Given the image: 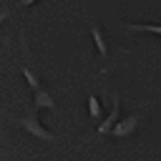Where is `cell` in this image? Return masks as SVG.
<instances>
[{"mask_svg":"<svg viewBox=\"0 0 161 161\" xmlns=\"http://www.w3.org/2000/svg\"><path fill=\"white\" fill-rule=\"evenodd\" d=\"M91 35H93V43H96V50L101 53V58H108V45H106L103 33H101V28L96 23H91Z\"/></svg>","mask_w":161,"mask_h":161,"instance_id":"5","label":"cell"},{"mask_svg":"<svg viewBox=\"0 0 161 161\" xmlns=\"http://www.w3.org/2000/svg\"><path fill=\"white\" fill-rule=\"evenodd\" d=\"M8 15H10V8H3V10H0V23H3Z\"/></svg>","mask_w":161,"mask_h":161,"instance_id":"9","label":"cell"},{"mask_svg":"<svg viewBox=\"0 0 161 161\" xmlns=\"http://www.w3.org/2000/svg\"><path fill=\"white\" fill-rule=\"evenodd\" d=\"M138 123H141V113H131V116H126V118H121L116 126H113V136H121V138H126V136H131L136 128H138Z\"/></svg>","mask_w":161,"mask_h":161,"instance_id":"3","label":"cell"},{"mask_svg":"<svg viewBox=\"0 0 161 161\" xmlns=\"http://www.w3.org/2000/svg\"><path fill=\"white\" fill-rule=\"evenodd\" d=\"M18 3H20V5H23V8H28V5H33V3H35V0H18Z\"/></svg>","mask_w":161,"mask_h":161,"instance_id":"10","label":"cell"},{"mask_svg":"<svg viewBox=\"0 0 161 161\" xmlns=\"http://www.w3.org/2000/svg\"><path fill=\"white\" fill-rule=\"evenodd\" d=\"M118 113H121V98H118V96H113V108H111V113L106 116V121H101V123H98L96 136H106V133H111V131H113V126L118 123Z\"/></svg>","mask_w":161,"mask_h":161,"instance_id":"2","label":"cell"},{"mask_svg":"<svg viewBox=\"0 0 161 161\" xmlns=\"http://www.w3.org/2000/svg\"><path fill=\"white\" fill-rule=\"evenodd\" d=\"M35 111H38V108H28V111H25V113L15 121V123H18V126H23V128H25L30 136H35V138H43V141H55V136H53V133H50V131L40 123V118H38V113H35Z\"/></svg>","mask_w":161,"mask_h":161,"instance_id":"1","label":"cell"},{"mask_svg":"<svg viewBox=\"0 0 161 161\" xmlns=\"http://www.w3.org/2000/svg\"><path fill=\"white\" fill-rule=\"evenodd\" d=\"M128 30H136V33H153V35H161V25L156 23H126Z\"/></svg>","mask_w":161,"mask_h":161,"instance_id":"6","label":"cell"},{"mask_svg":"<svg viewBox=\"0 0 161 161\" xmlns=\"http://www.w3.org/2000/svg\"><path fill=\"white\" fill-rule=\"evenodd\" d=\"M33 108H55V101H53V96L45 91V88H38V91H33Z\"/></svg>","mask_w":161,"mask_h":161,"instance_id":"4","label":"cell"},{"mask_svg":"<svg viewBox=\"0 0 161 161\" xmlns=\"http://www.w3.org/2000/svg\"><path fill=\"white\" fill-rule=\"evenodd\" d=\"M88 113H91V118H93V121H98V118H101V101H98L93 93L88 96Z\"/></svg>","mask_w":161,"mask_h":161,"instance_id":"8","label":"cell"},{"mask_svg":"<svg viewBox=\"0 0 161 161\" xmlns=\"http://www.w3.org/2000/svg\"><path fill=\"white\" fill-rule=\"evenodd\" d=\"M20 73L25 75V80H28V86H30L33 91H38V88H43V86H40V78H38V75L33 73V68H30V65H23V68H20Z\"/></svg>","mask_w":161,"mask_h":161,"instance_id":"7","label":"cell"}]
</instances>
